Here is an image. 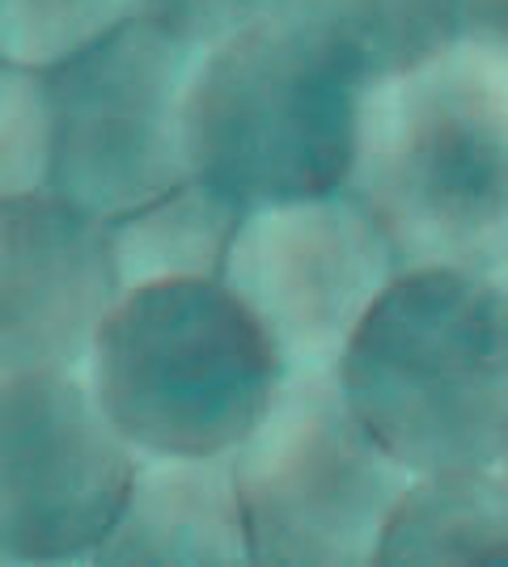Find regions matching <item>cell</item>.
I'll return each instance as SVG.
<instances>
[{"instance_id": "6da1fadb", "label": "cell", "mask_w": 508, "mask_h": 567, "mask_svg": "<svg viewBox=\"0 0 508 567\" xmlns=\"http://www.w3.org/2000/svg\"><path fill=\"white\" fill-rule=\"evenodd\" d=\"M348 190L398 267L508 271V55L440 51L364 97Z\"/></svg>"}, {"instance_id": "7a4b0ae2", "label": "cell", "mask_w": 508, "mask_h": 567, "mask_svg": "<svg viewBox=\"0 0 508 567\" xmlns=\"http://www.w3.org/2000/svg\"><path fill=\"white\" fill-rule=\"evenodd\" d=\"M335 378L407 474L500 466L508 284L458 267H403L352 331Z\"/></svg>"}, {"instance_id": "3957f363", "label": "cell", "mask_w": 508, "mask_h": 567, "mask_svg": "<svg viewBox=\"0 0 508 567\" xmlns=\"http://www.w3.org/2000/svg\"><path fill=\"white\" fill-rule=\"evenodd\" d=\"M369 90L331 43L267 9L195 55L183 97L187 169L242 213L343 190Z\"/></svg>"}, {"instance_id": "277c9868", "label": "cell", "mask_w": 508, "mask_h": 567, "mask_svg": "<svg viewBox=\"0 0 508 567\" xmlns=\"http://www.w3.org/2000/svg\"><path fill=\"white\" fill-rule=\"evenodd\" d=\"M85 381L136 453H229L284 364L225 280H157L106 309Z\"/></svg>"}, {"instance_id": "5b68a950", "label": "cell", "mask_w": 508, "mask_h": 567, "mask_svg": "<svg viewBox=\"0 0 508 567\" xmlns=\"http://www.w3.org/2000/svg\"><path fill=\"white\" fill-rule=\"evenodd\" d=\"M250 564H377L407 478L361 424L335 369L284 373L234 450Z\"/></svg>"}, {"instance_id": "8992f818", "label": "cell", "mask_w": 508, "mask_h": 567, "mask_svg": "<svg viewBox=\"0 0 508 567\" xmlns=\"http://www.w3.org/2000/svg\"><path fill=\"white\" fill-rule=\"evenodd\" d=\"M199 51L148 18H127L48 69L51 195L111 220L191 178L183 97Z\"/></svg>"}, {"instance_id": "52a82bcc", "label": "cell", "mask_w": 508, "mask_h": 567, "mask_svg": "<svg viewBox=\"0 0 508 567\" xmlns=\"http://www.w3.org/2000/svg\"><path fill=\"white\" fill-rule=\"evenodd\" d=\"M398 271L382 225L343 187L242 213L220 280L259 322L284 373H301L335 369Z\"/></svg>"}, {"instance_id": "ba28073f", "label": "cell", "mask_w": 508, "mask_h": 567, "mask_svg": "<svg viewBox=\"0 0 508 567\" xmlns=\"http://www.w3.org/2000/svg\"><path fill=\"white\" fill-rule=\"evenodd\" d=\"M136 462L81 373L0 378V564L94 559Z\"/></svg>"}, {"instance_id": "9c48e42d", "label": "cell", "mask_w": 508, "mask_h": 567, "mask_svg": "<svg viewBox=\"0 0 508 567\" xmlns=\"http://www.w3.org/2000/svg\"><path fill=\"white\" fill-rule=\"evenodd\" d=\"M120 292L106 220L51 190L0 204V378L85 373Z\"/></svg>"}, {"instance_id": "30bf717a", "label": "cell", "mask_w": 508, "mask_h": 567, "mask_svg": "<svg viewBox=\"0 0 508 567\" xmlns=\"http://www.w3.org/2000/svg\"><path fill=\"white\" fill-rule=\"evenodd\" d=\"M94 564H250L234 450L141 453Z\"/></svg>"}, {"instance_id": "8fae6325", "label": "cell", "mask_w": 508, "mask_h": 567, "mask_svg": "<svg viewBox=\"0 0 508 567\" xmlns=\"http://www.w3.org/2000/svg\"><path fill=\"white\" fill-rule=\"evenodd\" d=\"M377 564H508V474H412L382 529Z\"/></svg>"}, {"instance_id": "7c38bea8", "label": "cell", "mask_w": 508, "mask_h": 567, "mask_svg": "<svg viewBox=\"0 0 508 567\" xmlns=\"http://www.w3.org/2000/svg\"><path fill=\"white\" fill-rule=\"evenodd\" d=\"M242 208L199 178L106 220L120 288L157 280H220Z\"/></svg>"}, {"instance_id": "4fadbf2b", "label": "cell", "mask_w": 508, "mask_h": 567, "mask_svg": "<svg viewBox=\"0 0 508 567\" xmlns=\"http://www.w3.org/2000/svg\"><path fill=\"white\" fill-rule=\"evenodd\" d=\"M271 9L331 43L369 85L458 48L454 0H271Z\"/></svg>"}, {"instance_id": "5bb4252c", "label": "cell", "mask_w": 508, "mask_h": 567, "mask_svg": "<svg viewBox=\"0 0 508 567\" xmlns=\"http://www.w3.org/2000/svg\"><path fill=\"white\" fill-rule=\"evenodd\" d=\"M141 13V0H0V60L55 69Z\"/></svg>"}, {"instance_id": "9a60e30c", "label": "cell", "mask_w": 508, "mask_h": 567, "mask_svg": "<svg viewBox=\"0 0 508 567\" xmlns=\"http://www.w3.org/2000/svg\"><path fill=\"white\" fill-rule=\"evenodd\" d=\"M51 123L48 69L0 60V204L51 187Z\"/></svg>"}, {"instance_id": "2e32d148", "label": "cell", "mask_w": 508, "mask_h": 567, "mask_svg": "<svg viewBox=\"0 0 508 567\" xmlns=\"http://www.w3.org/2000/svg\"><path fill=\"white\" fill-rule=\"evenodd\" d=\"M271 0H141V18L157 22L187 48L204 51L238 25L263 18Z\"/></svg>"}, {"instance_id": "e0dca14e", "label": "cell", "mask_w": 508, "mask_h": 567, "mask_svg": "<svg viewBox=\"0 0 508 567\" xmlns=\"http://www.w3.org/2000/svg\"><path fill=\"white\" fill-rule=\"evenodd\" d=\"M458 43L508 55V0H454Z\"/></svg>"}, {"instance_id": "ac0fdd59", "label": "cell", "mask_w": 508, "mask_h": 567, "mask_svg": "<svg viewBox=\"0 0 508 567\" xmlns=\"http://www.w3.org/2000/svg\"><path fill=\"white\" fill-rule=\"evenodd\" d=\"M500 471H505V474H508V450H505V457H500Z\"/></svg>"}, {"instance_id": "d6986e66", "label": "cell", "mask_w": 508, "mask_h": 567, "mask_svg": "<svg viewBox=\"0 0 508 567\" xmlns=\"http://www.w3.org/2000/svg\"><path fill=\"white\" fill-rule=\"evenodd\" d=\"M505 284H508V271H505Z\"/></svg>"}]
</instances>
